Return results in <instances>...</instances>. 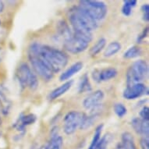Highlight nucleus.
<instances>
[{"label":"nucleus","instance_id":"1","mask_svg":"<svg viewBox=\"0 0 149 149\" xmlns=\"http://www.w3.org/2000/svg\"><path fill=\"white\" fill-rule=\"evenodd\" d=\"M37 56L40 57L54 73H59L68 63V56L63 52L52 47L42 45Z\"/></svg>","mask_w":149,"mask_h":149},{"label":"nucleus","instance_id":"2","mask_svg":"<svg viewBox=\"0 0 149 149\" xmlns=\"http://www.w3.org/2000/svg\"><path fill=\"white\" fill-rule=\"evenodd\" d=\"M148 66L145 60L139 59L130 66L127 72V87L141 84L148 77Z\"/></svg>","mask_w":149,"mask_h":149},{"label":"nucleus","instance_id":"3","mask_svg":"<svg viewBox=\"0 0 149 149\" xmlns=\"http://www.w3.org/2000/svg\"><path fill=\"white\" fill-rule=\"evenodd\" d=\"M78 6L95 21L103 20L108 13L107 6L101 1L83 0L80 1Z\"/></svg>","mask_w":149,"mask_h":149},{"label":"nucleus","instance_id":"4","mask_svg":"<svg viewBox=\"0 0 149 149\" xmlns=\"http://www.w3.org/2000/svg\"><path fill=\"white\" fill-rule=\"evenodd\" d=\"M17 81L23 88H28L31 90H35L38 87L39 82L36 74L27 63H21L17 68L16 73Z\"/></svg>","mask_w":149,"mask_h":149},{"label":"nucleus","instance_id":"5","mask_svg":"<svg viewBox=\"0 0 149 149\" xmlns=\"http://www.w3.org/2000/svg\"><path fill=\"white\" fill-rule=\"evenodd\" d=\"M85 114L79 111H70L66 113L63 120V130L67 135L73 134L77 128H80Z\"/></svg>","mask_w":149,"mask_h":149},{"label":"nucleus","instance_id":"6","mask_svg":"<svg viewBox=\"0 0 149 149\" xmlns=\"http://www.w3.org/2000/svg\"><path fill=\"white\" fill-rule=\"evenodd\" d=\"M30 63L34 73L45 81H50L53 78L54 73L47 64L38 56H29Z\"/></svg>","mask_w":149,"mask_h":149},{"label":"nucleus","instance_id":"7","mask_svg":"<svg viewBox=\"0 0 149 149\" xmlns=\"http://www.w3.org/2000/svg\"><path fill=\"white\" fill-rule=\"evenodd\" d=\"M69 14L73 16L76 20H78L79 22L82 24L86 28L90 30L91 31H92L94 30H96L97 27H98L97 21L93 20L91 17H89L79 6H74V7L71 8L70 11H69Z\"/></svg>","mask_w":149,"mask_h":149},{"label":"nucleus","instance_id":"8","mask_svg":"<svg viewBox=\"0 0 149 149\" xmlns=\"http://www.w3.org/2000/svg\"><path fill=\"white\" fill-rule=\"evenodd\" d=\"M88 42L84 39L73 35L66 41H64L63 46L66 51L73 54H77L85 51L88 47Z\"/></svg>","mask_w":149,"mask_h":149},{"label":"nucleus","instance_id":"9","mask_svg":"<svg viewBox=\"0 0 149 149\" xmlns=\"http://www.w3.org/2000/svg\"><path fill=\"white\" fill-rule=\"evenodd\" d=\"M104 92L101 90H97L89 94L83 101V106L85 109L92 110L98 105H102V102L104 99Z\"/></svg>","mask_w":149,"mask_h":149},{"label":"nucleus","instance_id":"10","mask_svg":"<svg viewBox=\"0 0 149 149\" xmlns=\"http://www.w3.org/2000/svg\"><path fill=\"white\" fill-rule=\"evenodd\" d=\"M146 92H148V89L144 84H137L127 87L123 93V96L127 100H134L144 95Z\"/></svg>","mask_w":149,"mask_h":149},{"label":"nucleus","instance_id":"11","mask_svg":"<svg viewBox=\"0 0 149 149\" xmlns=\"http://www.w3.org/2000/svg\"><path fill=\"white\" fill-rule=\"evenodd\" d=\"M117 70L114 67L103 69V70H95L93 71L92 77L94 81L97 83H101L103 81H109L111 79L115 78L117 75Z\"/></svg>","mask_w":149,"mask_h":149},{"label":"nucleus","instance_id":"12","mask_svg":"<svg viewBox=\"0 0 149 149\" xmlns=\"http://www.w3.org/2000/svg\"><path fill=\"white\" fill-rule=\"evenodd\" d=\"M131 126L137 134L143 136L144 138L148 139L149 127L148 121L144 120L141 118H134L131 120Z\"/></svg>","mask_w":149,"mask_h":149},{"label":"nucleus","instance_id":"13","mask_svg":"<svg viewBox=\"0 0 149 149\" xmlns=\"http://www.w3.org/2000/svg\"><path fill=\"white\" fill-rule=\"evenodd\" d=\"M37 120L36 116L30 113V114H27V115H21L19 116V118L17 119V120L15 122L14 127L16 129L20 131V132H23L24 134L25 132V127L28 126V125L33 124Z\"/></svg>","mask_w":149,"mask_h":149},{"label":"nucleus","instance_id":"14","mask_svg":"<svg viewBox=\"0 0 149 149\" xmlns=\"http://www.w3.org/2000/svg\"><path fill=\"white\" fill-rule=\"evenodd\" d=\"M83 66V63H81V62H77L73 65H71L67 70H66L63 73H61V75L59 77L60 81H66L70 80L72 77L74 76L76 73H77L82 70Z\"/></svg>","mask_w":149,"mask_h":149},{"label":"nucleus","instance_id":"15","mask_svg":"<svg viewBox=\"0 0 149 149\" xmlns=\"http://www.w3.org/2000/svg\"><path fill=\"white\" fill-rule=\"evenodd\" d=\"M73 81H66L64 84H61L59 87L56 88V89H54L53 91H52L49 95V100H56L58 98H59L60 96L63 95L64 94H66L70 89L72 85H73Z\"/></svg>","mask_w":149,"mask_h":149},{"label":"nucleus","instance_id":"16","mask_svg":"<svg viewBox=\"0 0 149 149\" xmlns=\"http://www.w3.org/2000/svg\"><path fill=\"white\" fill-rule=\"evenodd\" d=\"M117 149H137L134 137L128 132H125L122 135V142L117 147Z\"/></svg>","mask_w":149,"mask_h":149},{"label":"nucleus","instance_id":"17","mask_svg":"<svg viewBox=\"0 0 149 149\" xmlns=\"http://www.w3.org/2000/svg\"><path fill=\"white\" fill-rule=\"evenodd\" d=\"M63 144V137L59 136V134L54 135L51 136V138L44 149H62Z\"/></svg>","mask_w":149,"mask_h":149},{"label":"nucleus","instance_id":"18","mask_svg":"<svg viewBox=\"0 0 149 149\" xmlns=\"http://www.w3.org/2000/svg\"><path fill=\"white\" fill-rule=\"evenodd\" d=\"M0 104L2 105L3 113L5 115L8 114V113L10 112V107H11V102L7 98V96L1 86H0Z\"/></svg>","mask_w":149,"mask_h":149},{"label":"nucleus","instance_id":"19","mask_svg":"<svg viewBox=\"0 0 149 149\" xmlns=\"http://www.w3.org/2000/svg\"><path fill=\"white\" fill-rule=\"evenodd\" d=\"M121 49V45L118 42H113L108 45L106 49L104 51V56L111 57L116 55Z\"/></svg>","mask_w":149,"mask_h":149},{"label":"nucleus","instance_id":"20","mask_svg":"<svg viewBox=\"0 0 149 149\" xmlns=\"http://www.w3.org/2000/svg\"><path fill=\"white\" fill-rule=\"evenodd\" d=\"M91 85L89 77L87 74H84V76L81 77V80L78 84V92L84 93L88 92L91 91Z\"/></svg>","mask_w":149,"mask_h":149},{"label":"nucleus","instance_id":"21","mask_svg":"<svg viewBox=\"0 0 149 149\" xmlns=\"http://www.w3.org/2000/svg\"><path fill=\"white\" fill-rule=\"evenodd\" d=\"M106 45V39L104 38H100L96 43L90 49V54L92 56H97Z\"/></svg>","mask_w":149,"mask_h":149},{"label":"nucleus","instance_id":"22","mask_svg":"<svg viewBox=\"0 0 149 149\" xmlns=\"http://www.w3.org/2000/svg\"><path fill=\"white\" fill-rule=\"evenodd\" d=\"M142 53L141 49L138 46H132L127 49L123 54V57L126 59H134L139 57Z\"/></svg>","mask_w":149,"mask_h":149},{"label":"nucleus","instance_id":"23","mask_svg":"<svg viewBox=\"0 0 149 149\" xmlns=\"http://www.w3.org/2000/svg\"><path fill=\"white\" fill-rule=\"evenodd\" d=\"M98 115H96V114H91L89 116H85V117L84 118L83 121H82L81 126H80V129L85 130L89 129L90 127H92V125L96 121V119L98 117Z\"/></svg>","mask_w":149,"mask_h":149},{"label":"nucleus","instance_id":"24","mask_svg":"<svg viewBox=\"0 0 149 149\" xmlns=\"http://www.w3.org/2000/svg\"><path fill=\"white\" fill-rule=\"evenodd\" d=\"M137 5L136 0H126L123 2V6L122 7V13L124 16H130L132 13L133 8Z\"/></svg>","mask_w":149,"mask_h":149},{"label":"nucleus","instance_id":"25","mask_svg":"<svg viewBox=\"0 0 149 149\" xmlns=\"http://www.w3.org/2000/svg\"><path fill=\"white\" fill-rule=\"evenodd\" d=\"M102 129L103 124H100L99 126L97 127V128L95 129V134H94V136H93L91 143L90 146H89L88 149H95L96 144H98V141H99L101 138V135H102Z\"/></svg>","mask_w":149,"mask_h":149},{"label":"nucleus","instance_id":"26","mask_svg":"<svg viewBox=\"0 0 149 149\" xmlns=\"http://www.w3.org/2000/svg\"><path fill=\"white\" fill-rule=\"evenodd\" d=\"M113 109H114V112H115L116 115L118 117L123 118L125 115H127V109L122 103H116V104H115Z\"/></svg>","mask_w":149,"mask_h":149},{"label":"nucleus","instance_id":"27","mask_svg":"<svg viewBox=\"0 0 149 149\" xmlns=\"http://www.w3.org/2000/svg\"><path fill=\"white\" fill-rule=\"evenodd\" d=\"M140 116L141 119L146 121H148L149 120V109L148 106H144L142 108L141 112H140Z\"/></svg>","mask_w":149,"mask_h":149},{"label":"nucleus","instance_id":"28","mask_svg":"<svg viewBox=\"0 0 149 149\" xmlns=\"http://www.w3.org/2000/svg\"><path fill=\"white\" fill-rule=\"evenodd\" d=\"M143 13V20L144 21H148L149 20V6L148 4H144L141 7Z\"/></svg>","mask_w":149,"mask_h":149},{"label":"nucleus","instance_id":"29","mask_svg":"<svg viewBox=\"0 0 149 149\" xmlns=\"http://www.w3.org/2000/svg\"><path fill=\"white\" fill-rule=\"evenodd\" d=\"M148 28L146 27L145 29H144V31H143V32H142L141 34L138 36V38H137V42H139V43H141V42L147 37V35H148Z\"/></svg>","mask_w":149,"mask_h":149},{"label":"nucleus","instance_id":"30","mask_svg":"<svg viewBox=\"0 0 149 149\" xmlns=\"http://www.w3.org/2000/svg\"><path fill=\"white\" fill-rule=\"evenodd\" d=\"M141 149H149V141L146 138H142L141 140Z\"/></svg>","mask_w":149,"mask_h":149},{"label":"nucleus","instance_id":"31","mask_svg":"<svg viewBox=\"0 0 149 149\" xmlns=\"http://www.w3.org/2000/svg\"><path fill=\"white\" fill-rule=\"evenodd\" d=\"M3 10H4V3L3 1H0V13H3Z\"/></svg>","mask_w":149,"mask_h":149},{"label":"nucleus","instance_id":"32","mask_svg":"<svg viewBox=\"0 0 149 149\" xmlns=\"http://www.w3.org/2000/svg\"><path fill=\"white\" fill-rule=\"evenodd\" d=\"M2 56H3V53H2V50L0 49V62L2 60Z\"/></svg>","mask_w":149,"mask_h":149},{"label":"nucleus","instance_id":"33","mask_svg":"<svg viewBox=\"0 0 149 149\" xmlns=\"http://www.w3.org/2000/svg\"><path fill=\"white\" fill-rule=\"evenodd\" d=\"M0 123H1V117H0Z\"/></svg>","mask_w":149,"mask_h":149},{"label":"nucleus","instance_id":"34","mask_svg":"<svg viewBox=\"0 0 149 149\" xmlns=\"http://www.w3.org/2000/svg\"><path fill=\"white\" fill-rule=\"evenodd\" d=\"M0 137H1V134H0Z\"/></svg>","mask_w":149,"mask_h":149},{"label":"nucleus","instance_id":"35","mask_svg":"<svg viewBox=\"0 0 149 149\" xmlns=\"http://www.w3.org/2000/svg\"><path fill=\"white\" fill-rule=\"evenodd\" d=\"M0 24H1V21H0Z\"/></svg>","mask_w":149,"mask_h":149},{"label":"nucleus","instance_id":"36","mask_svg":"<svg viewBox=\"0 0 149 149\" xmlns=\"http://www.w3.org/2000/svg\"></svg>","mask_w":149,"mask_h":149}]
</instances>
